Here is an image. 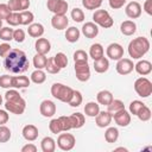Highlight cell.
<instances>
[{
    "label": "cell",
    "mask_w": 152,
    "mask_h": 152,
    "mask_svg": "<svg viewBox=\"0 0 152 152\" xmlns=\"http://www.w3.org/2000/svg\"><path fill=\"white\" fill-rule=\"evenodd\" d=\"M5 69L12 74H23L30 66V61L26 53L19 49H12L4 61Z\"/></svg>",
    "instance_id": "obj_1"
},
{
    "label": "cell",
    "mask_w": 152,
    "mask_h": 152,
    "mask_svg": "<svg viewBox=\"0 0 152 152\" xmlns=\"http://www.w3.org/2000/svg\"><path fill=\"white\" fill-rule=\"evenodd\" d=\"M5 100H6L5 108L7 112L17 114V115H20L25 112L26 102L17 90H14V89L7 90L5 94Z\"/></svg>",
    "instance_id": "obj_2"
},
{
    "label": "cell",
    "mask_w": 152,
    "mask_h": 152,
    "mask_svg": "<svg viewBox=\"0 0 152 152\" xmlns=\"http://www.w3.org/2000/svg\"><path fill=\"white\" fill-rule=\"evenodd\" d=\"M150 50V42L145 37H137L128 44V53L133 59H139Z\"/></svg>",
    "instance_id": "obj_3"
},
{
    "label": "cell",
    "mask_w": 152,
    "mask_h": 152,
    "mask_svg": "<svg viewBox=\"0 0 152 152\" xmlns=\"http://www.w3.org/2000/svg\"><path fill=\"white\" fill-rule=\"evenodd\" d=\"M72 93H74V89L65 86V84H62V83H53L51 86V95L62 101V102H69V100L71 99L72 96Z\"/></svg>",
    "instance_id": "obj_4"
},
{
    "label": "cell",
    "mask_w": 152,
    "mask_h": 152,
    "mask_svg": "<svg viewBox=\"0 0 152 152\" xmlns=\"http://www.w3.org/2000/svg\"><path fill=\"white\" fill-rule=\"evenodd\" d=\"M93 20H94L93 23H95L96 25H99L103 28H109L114 24L113 18L106 10H96L95 13L93 14Z\"/></svg>",
    "instance_id": "obj_5"
},
{
    "label": "cell",
    "mask_w": 152,
    "mask_h": 152,
    "mask_svg": "<svg viewBox=\"0 0 152 152\" xmlns=\"http://www.w3.org/2000/svg\"><path fill=\"white\" fill-rule=\"evenodd\" d=\"M134 90L141 97H148L152 94V82L146 77H139L134 82Z\"/></svg>",
    "instance_id": "obj_6"
},
{
    "label": "cell",
    "mask_w": 152,
    "mask_h": 152,
    "mask_svg": "<svg viewBox=\"0 0 152 152\" xmlns=\"http://www.w3.org/2000/svg\"><path fill=\"white\" fill-rule=\"evenodd\" d=\"M76 142V139L72 134L70 133H61L57 139V146L62 151H70L74 148Z\"/></svg>",
    "instance_id": "obj_7"
},
{
    "label": "cell",
    "mask_w": 152,
    "mask_h": 152,
    "mask_svg": "<svg viewBox=\"0 0 152 152\" xmlns=\"http://www.w3.org/2000/svg\"><path fill=\"white\" fill-rule=\"evenodd\" d=\"M75 75L78 81L87 82L90 78V68H89L88 62L75 63Z\"/></svg>",
    "instance_id": "obj_8"
},
{
    "label": "cell",
    "mask_w": 152,
    "mask_h": 152,
    "mask_svg": "<svg viewBox=\"0 0 152 152\" xmlns=\"http://www.w3.org/2000/svg\"><path fill=\"white\" fill-rule=\"evenodd\" d=\"M46 6H48V10L53 14L64 15L66 14V11H68V2L64 0H48Z\"/></svg>",
    "instance_id": "obj_9"
},
{
    "label": "cell",
    "mask_w": 152,
    "mask_h": 152,
    "mask_svg": "<svg viewBox=\"0 0 152 152\" xmlns=\"http://www.w3.org/2000/svg\"><path fill=\"white\" fill-rule=\"evenodd\" d=\"M106 53H107V57H109L110 59L119 61L120 58L124 57V48L118 43H112L107 46Z\"/></svg>",
    "instance_id": "obj_10"
},
{
    "label": "cell",
    "mask_w": 152,
    "mask_h": 152,
    "mask_svg": "<svg viewBox=\"0 0 152 152\" xmlns=\"http://www.w3.org/2000/svg\"><path fill=\"white\" fill-rule=\"evenodd\" d=\"M115 69H116L118 74H120V75H128L129 72L133 71L134 64L129 58H120L116 63Z\"/></svg>",
    "instance_id": "obj_11"
},
{
    "label": "cell",
    "mask_w": 152,
    "mask_h": 152,
    "mask_svg": "<svg viewBox=\"0 0 152 152\" xmlns=\"http://www.w3.org/2000/svg\"><path fill=\"white\" fill-rule=\"evenodd\" d=\"M39 112L45 118H51L55 113H56V104L53 101L51 100H44L42 101L40 106H39Z\"/></svg>",
    "instance_id": "obj_12"
},
{
    "label": "cell",
    "mask_w": 152,
    "mask_h": 152,
    "mask_svg": "<svg viewBox=\"0 0 152 152\" xmlns=\"http://www.w3.org/2000/svg\"><path fill=\"white\" fill-rule=\"evenodd\" d=\"M112 116L114 118V121L119 126H121V127H126V126H128L131 124V114L125 108L121 109V110H119L118 113L113 114Z\"/></svg>",
    "instance_id": "obj_13"
},
{
    "label": "cell",
    "mask_w": 152,
    "mask_h": 152,
    "mask_svg": "<svg viewBox=\"0 0 152 152\" xmlns=\"http://www.w3.org/2000/svg\"><path fill=\"white\" fill-rule=\"evenodd\" d=\"M112 114L108 112V110H102V112H99V114L95 116V122H96V126L100 127V128H104V127H108L112 122Z\"/></svg>",
    "instance_id": "obj_14"
},
{
    "label": "cell",
    "mask_w": 152,
    "mask_h": 152,
    "mask_svg": "<svg viewBox=\"0 0 152 152\" xmlns=\"http://www.w3.org/2000/svg\"><path fill=\"white\" fill-rule=\"evenodd\" d=\"M126 15L131 19H137L141 15V6L137 1H131L125 8Z\"/></svg>",
    "instance_id": "obj_15"
},
{
    "label": "cell",
    "mask_w": 152,
    "mask_h": 152,
    "mask_svg": "<svg viewBox=\"0 0 152 152\" xmlns=\"http://www.w3.org/2000/svg\"><path fill=\"white\" fill-rule=\"evenodd\" d=\"M7 6L11 12H21L26 11L30 7V0H8Z\"/></svg>",
    "instance_id": "obj_16"
},
{
    "label": "cell",
    "mask_w": 152,
    "mask_h": 152,
    "mask_svg": "<svg viewBox=\"0 0 152 152\" xmlns=\"http://www.w3.org/2000/svg\"><path fill=\"white\" fill-rule=\"evenodd\" d=\"M82 33L84 34V37H87L89 39H93V38H95L99 34V27H97V25L95 23L88 21V23L83 24V26H82Z\"/></svg>",
    "instance_id": "obj_17"
},
{
    "label": "cell",
    "mask_w": 152,
    "mask_h": 152,
    "mask_svg": "<svg viewBox=\"0 0 152 152\" xmlns=\"http://www.w3.org/2000/svg\"><path fill=\"white\" fill-rule=\"evenodd\" d=\"M68 24H69V20L65 14L64 15L53 14V17L51 18V25L56 30H64V28H66Z\"/></svg>",
    "instance_id": "obj_18"
},
{
    "label": "cell",
    "mask_w": 152,
    "mask_h": 152,
    "mask_svg": "<svg viewBox=\"0 0 152 152\" xmlns=\"http://www.w3.org/2000/svg\"><path fill=\"white\" fill-rule=\"evenodd\" d=\"M34 49H36L37 53L46 55L51 50V44L46 38H40L39 37L34 43Z\"/></svg>",
    "instance_id": "obj_19"
},
{
    "label": "cell",
    "mask_w": 152,
    "mask_h": 152,
    "mask_svg": "<svg viewBox=\"0 0 152 152\" xmlns=\"http://www.w3.org/2000/svg\"><path fill=\"white\" fill-rule=\"evenodd\" d=\"M21 133H23V137L27 141H34L38 138V128L34 125H26V126H24Z\"/></svg>",
    "instance_id": "obj_20"
},
{
    "label": "cell",
    "mask_w": 152,
    "mask_h": 152,
    "mask_svg": "<svg viewBox=\"0 0 152 152\" xmlns=\"http://www.w3.org/2000/svg\"><path fill=\"white\" fill-rule=\"evenodd\" d=\"M134 69H135V71L139 75L146 76V75L151 74V71H152V64H151V62H148L146 59H142V61H139L134 65Z\"/></svg>",
    "instance_id": "obj_21"
},
{
    "label": "cell",
    "mask_w": 152,
    "mask_h": 152,
    "mask_svg": "<svg viewBox=\"0 0 152 152\" xmlns=\"http://www.w3.org/2000/svg\"><path fill=\"white\" fill-rule=\"evenodd\" d=\"M120 31L122 34L125 36H132L137 31V25L134 21L132 20H125L121 25H120Z\"/></svg>",
    "instance_id": "obj_22"
},
{
    "label": "cell",
    "mask_w": 152,
    "mask_h": 152,
    "mask_svg": "<svg viewBox=\"0 0 152 152\" xmlns=\"http://www.w3.org/2000/svg\"><path fill=\"white\" fill-rule=\"evenodd\" d=\"M27 33H28V36H31L33 38H39L44 34V26L39 23L30 24L28 28H27Z\"/></svg>",
    "instance_id": "obj_23"
},
{
    "label": "cell",
    "mask_w": 152,
    "mask_h": 152,
    "mask_svg": "<svg viewBox=\"0 0 152 152\" xmlns=\"http://www.w3.org/2000/svg\"><path fill=\"white\" fill-rule=\"evenodd\" d=\"M94 69L99 74H103L109 69V62L106 57H101L94 61Z\"/></svg>",
    "instance_id": "obj_24"
},
{
    "label": "cell",
    "mask_w": 152,
    "mask_h": 152,
    "mask_svg": "<svg viewBox=\"0 0 152 152\" xmlns=\"http://www.w3.org/2000/svg\"><path fill=\"white\" fill-rule=\"evenodd\" d=\"M113 99H114V97H113V94H112L109 90H101V91H99L97 95H96L97 102H99L100 104H103V106H108V104L112 102Z\"/></svg>",
    "instance_id": "obj_25"
},
{
    "label": "cell",
    "mask_w": 152,
    "mask_h": 152,
    "mask_svg": "<svg viewBox=\"0 0 152 152\" xmlns=\"http://www.w3.org/2000/svg\"><path fill=\"white\" fill-rule=\"evenodd\" d=\"M30 82H31V80H28V77H26V76H13V78H12L13 88H18V89L27 88L30 86Z\"/></svg>",
    "instance_id": "obj_26"
},
{
    "label": "cell",
    "mask_w": 152,
    "mask_h": 152,
    "mask_svg": "<svg viewBox=\"0 0 152 152\" xmlns=\"http://www.w3.org/2000/svg\"><path fill=\"white\" fill-rule=\"evenodd\" d=\"M70 119V122H71V128H81L83 125H84V115L81 114V113H74L69 116Z\"/></svg>",
    "instance_id": "obj_27"
},
{
    "label": "cell",
    "mask_w": 152,
    "mask_h": 152,
    "mask_svg": "<svg viewBox=\"0 0 152 152\" xmlns=\"http://www.w3.org/2000/svg\"><path fill=\"white\" fill-rule=\"evenodd\" d=\"M40 147L43 152H53L56 150V141L51 137H45L40 141Z\"/></svg>",
    "instance_id": "obj_28"
},
{
    "label": "cell",
    "mask_w": 152,
    "mask_h": 152,
    "mask_svg": "<svg viewBox=\"0 0 152 152\" xmlns=\"http://www.w3.org/2000/svg\"><path fill=\"white\" fill-rule=\"evenodd\" d=\"M103 46L100 44V43H95L90 46L89 49V56L95 61V59H99L101 57H103Z\"/></svg>",
    "instance_id": "obj_29"
},
{
    "label": "cell",
    "mask_w": 152,
    "mask_h": 152,
    "mask_svg": "<svg viewBox=\"0 0 152 152\" xmlns=\"http://www.w3.org/2000/svg\"><path fill=\"white\" fill-rule=\"evenodd\" d=\"M80 34H81L80 30L76 28L75 26H71V27L66 28L65 38H66V40H68L69 43H76V42L78 40V38H80Z\"/></svg>",
    "instance_id": "obj_30"
},
{
    "label": "cell",
    "mask_w": 152,
    "mask_h": 152,
    "mask_svg": "<svg viewBox=\"0 0 152 152\" xmlns=\"http://www.w3.org/2000/svg\"><path fill=\"white\" fill-rule=\"evenodd\" d=\"M99 112H100V106L96 102H88L84 106V113L87 116L95 118L99 114Z\"/></svg>",
    "instance_id": "obj_31"
},
{
    "label": "cell",
    "mask_w": 152,
    "mask_h": 152,
    "mask_svg": "<svg viewBox=\"0 0 152 152\" xmlns=\"http://www.w3.org/2000/svg\"><path fill=\"white\" fill-rule=\"evenodd\" d=\"M118 138H119V131H118V128H115V127H108L106 129V132H104V139H106L107 142H109V144L115 142L118 140Z\"/></svg>",
    "instance_id": "obj_32"
},
{
    "label": "cell",
    "mask_w": 152,
    "mask_h": 152,
    "mask_svg": "<svg viewBox=\"0 0 152 152\" xmlns=\"http://www.w3.org/2000/svg\"><path fill=\"white\" fill-rule=\"evenodd\" d=\"M34 19V15L30 11H21L19 13V24L20 25H30L32 24Z\"/></svg>",
    "instance_id": "obj_33"
},
{
    "label": "cell",
    "mask_w": 152,
    "mask_h": 152,
    "mask_svg": "<svg viewBox=\"0 0 152 152\" xmlns=\"http://www.w3.org/2000/svg\"><path fill=\"white\" fill-rule=\"evenodd\" d=\"M46 80V75L42 69H37L31 74V81L36 84H42Z\"/></svg>",
    "instance_id": "obj_34"
},
{
    "label": "cell",
    "mask_w": 152,
    "mask_h": 152,
    "mask_svg": "<svg viewBox=\"0 0 152 152\" xmlns=\"http://www.w3.org/2000/svg\"><path fill=\"white\" fill-rule=\"evenodd\" d=\"M107 108H108V112L113 115V114H115V113H118L119 110H121V109H124L125 108V104H124V102L121 101V100H112V102L107 106Z\"/></svg>",
    "instance_id": "obj_35"
},
{
    "label": "cell",
    "mask_w": 152,
    "mask_h": 152,
    "mask_svg": "<svg viewBox=\"0 0 152 152\" xmlns=\"http://www.w3.org/2000/svg\"><path fill=\"white\" fill-rule=\"evenodd\" d=\"M46 61H48V58L45 57V55L36 53L33 57V65L36 69H44L46 65Z\"/></svg>",
    "instance_id": "obj_36"
},
{
    "label": "cell",
    "mask_w": 152,
    "mask_h": 152,
    "mask_svg": "<svg viewBox=\"0 0 152 152\" xmlns=\"http://www.w3.org/2000/svg\"><path fill=\"white\" fill-rule=\"evenodd\" d=\"M45 69H46V71H48L49 74H58V72H59V70H61V68L56 64V62H55L53 57L48 58V61H46V65H45Z\"/></svg>",
    "instance_id": "obj_37"
},
{
    "label": "cell",
    "mask_w": 152,
    "mask_h": 152,
    "mask_svg": "<svg viewBox=\"0 0 152 152\" xmlns=\"http://www.w3.org/2000/svg\"><path fill=\"white\" fill-rule=\"evenodd\" d=\"M82 101H83V97H82L81 91H78V90H74L72 96H71V99L69 100L68 103H69L71 107H78V106L82 103Z\"/></svg>",
    "instance_id": "obj_38"
},
{
    "label": "cell",
    "mask_w": 152,
    "mask_h": 152,
    "mask_svg": "<svg viewBox=\"0 0 152 152\" xmlns=\"http://www.w3.org/2000/svg\"><path fill=\"white\" fill-rule=\"evenodd\" d=\"M53 59H55L56 64H57L61 69H63V68H65V66L68 65V57H66L63 52H57V53L53 56Z\"/></svg>",
    "instance_id": "obj_39"
},
{
    "label": "cell",
    "mask_w": 152,
    "mask_h": 152,
    "mask_svg": "<svg viewBox=\"0 0 152 152\" xmlns=\"http://www.w3.org/2000/svg\"><path fill=\"white\" fill-rule=\"evenodd\" d=\"M82 5L86 7V10L93 11L97 10L102 5V0H82Z\"/></svg>",
    "instance_id": "obj_40"
},
{
    "label": "cell",
    "mask_w": 152,
    "mask_h": 152,
    "mask_svg": "<svg viewBox=\"0 0 152 152\" xmlns=\"http://www.w3.org/2000/svg\"><path fill=\"white\" fill-rule=\"evenodd\" d=\"M145 106V103L142 101H139V100H134L129 103V113L133 114V115H137L139 113V110Z\"/></svg>",
    "instance_id": "obj_41"
},
{
    "label": "cell",
    "mask_w": 152,
    "mask_h": 152,
    "mask_svg": "<svg viewBox=\"0 0 152 152\" xmlns=\"http://www.w3.org/2000/svg\"><path fill=\"white\" fill-rule=\"evenodd\" d=\"M0 39L8 42L13 39V28L10 27H1L0 28Z\"/></svg>",
    "instance_id": "obj_42"
},
{
    "label": "cell",
    "mask_w": 152,
    "mask_h": 152,
    "mask_svg": "<svg viewBox=\"0 0 152 152\" xmlns=\"http://www.w3.org/2000/svg\"><path fill=\"white\" fill-rule=\"evenodd\" d=\"M151 109L147 107V106H144L140 110H139V113L137 114V116L139 118V120H141V121H148L150 119H151Z\"/></svg>",
    "instance_id": "obj_43"
},
{
    "label": "cell",
    "mask_w": 152,
    "mask_h": 152,
    "mask_svg": "<svg viewBox=\"0 0 152 152\" xmlns=\"http://www.w3.org/2000/svg\"><path fill=\"white\" fill-rule=\"evenodd\" d=\"M11 139V131L8 127L0 125V142H7Z\"/></svg>",
    "instance_id": "obj_44"
},
{
    "label": "cell",
    "mask_w": 152,
    "mask_h": 152,
    "mask_svg": "<svg viewBox=\"0 0 152 152\" xmlns=\"http://www.w3.org/2000/svg\"><path fill=\"white\" fill-rule=\"evenodd\" d=\"M71 18H72V20L76 21V23H82V21L84 20V13H83V11H82L81 8L75 7V8L71 11Z\"/></svg>",
    "instance_id": "obj_45"
},
{
    "label": "cell",
    "mask_w": 152,
    "mask_h": 152,
    "mask_svg": "<svg viewBox=\"0 0 152 152\" xmlns=\"http://www.w3.org/2000/svg\"><path fill=\"white\" fill-rule=\"evenodd\" d=\"M88 53L83 50H77L74 52V62L78 63V62H88Z\"/></svg>",
    "instance_id": "obj_46"
},
{
    "label": "cell",
    "mask_w": 152,
    "mask_h": 152,
    "mask_svg": "<svg viewBox=\"0 0 152 152\" xmlns=\"http://www.w3.org/2000/svg\"><path fill=\"white\" fill-rule=\"evenodd\" d=\"M58 121H59L62 132H66V131L71 129V122H70L69 116H59L58 118Z\"/></svg>",
    "instance_id": "obj_47"
},
{
    "label": "cell",
    "mask_w": 152,
    "mask_h": 152,
    "mask_svg": "<svg viewBox=\"0 0 152 152\" xmlns=\"http://www.w3.org/2000/svg\"><path fill=\"white\" fill-rule=\"evenodd\" d=\"M12 78L13 76H10V75H2L0 76V87L1 88H12Z\"/></svg>",
    "instance_id": "obj_48"
},
{
    "label": "cell",
    "mask_w": 152,
    "mask_h": 152,
    "mask_svg": "<svg viewBox=\"0 0 152 152\" xmlns=\"http://www.w3.org/2000/svg\"><path fill=\"white\" fill-rule=\"evenodd\" d=\"M6 21L11 26H17L19 25V13L18 12H11L10 15L6 18Z\"/></svg>",
    "instance_id": "obj_49"
},
{
    "label": "cell",
    "mask_w": 152,
    "mask_h": 152,
    "mask_svg": "<svg viewBox=\"0 0 152 152\" xmlns=\"http://www.w3.org/2000/svg\"><path fill=\"white\" fill-rule=\"evenodd\" d=\"M49 128H50V131H51L53 134H57V133H61V132H62V128H61L58 118H57V119H52V120L50 121Z\"/></svg>",
    "instance_id": "obj_50"
},
{
    "label": "cell",
    "mask_w": 152,
    "mask_h": 152,
    "mask_svg": "<svg viewBox=\"0 0 152 152\" xmlns=\"http://www.w3.org/2000/svg\"><path fill=\"white\" fill-rule=\"evenodd\" d=\"M13 39L17 43H23L25 40V32L21 28H17L13 31Z\"/></svg>",
    "instance_id": "obj_51"
},
{
    "label": "cell",
    "mask_w": 152,
    "mask_h": 152,
    "mask_svg": "<svg viewBox=\"0 0 152 152\" xmlns=\"http://www.w3.org/2000/svg\"><path fill=\"white\" fill-rule=\"evenodd\" d=\"M11 13L10 7L7 6V4H0V19H6Z\"/></svg>",
    "instance_id": "obj_52"
},
{
    "label": "cell",
    "mask_w": 152,
    "mask_h": 152,
    "mask_svg": "<svg viewBox=\"0 0 152 152\" xmlns=\"http://www.w3.org/2000/svg\"><path fill=\"white\" fill-rule=\"evenodd\" d=\"M12 49H11V45L8 44V43H2V44H0V57H6L7 55H8V52L11 51Z\"/></svg>",
    "instance_id": "obj_53"
},
{
    "label": "cell",
    "mask_w": 152,
    "mask_h": 152,
    "mask_svg": "<svg viewBox=\"0 0 152 152\" xmlns=\"http://www.w3.org/2000/svg\"><path fill=\"white\" fill-rule=\"evenodd\" d=\"M126 0H109V6L113 10H119L125 5Z\"/></svg>",
    "instance_id": "obj_54"
},
{
    "label": "cell",
    "mask_w": 152,
    "mask_h": 152,
    "mask_svg": "<svg viewBox=\"0 0 152 152\" xmlns=\"http://www.w3.org/2000/svg\"><path fill=\"white\" fill-rule=\"evenodd\" d=\"M8 119H10V116H8L7 110L0 109V125H5L8 121Z\"/></svg>",
    "instance_id": "obj_55"
},
{
    "label": "cell",
    "mask_w": 152,
    "mask_h": 152,
    "mask_svg": "<svg viewBox=\"0 0 152 152\" xmlns=\"http://www.w3.org/2000/svg\"><path fill=\"white\" fill-rule=\"evenodd\" d=\"M144 11L148 14L152 15V0H146L144 4Z\"/></svg>",
    "instance_id": "obj_56"
},
{
    "label": "cell",
    "mask_w": 152,
    "mask_h": 152,
    "mask_svg": "<svg viewBox=\"0 0 152 152\" xmlns=\"http://www.w3.org/2000/svg\"><path fill=\"white\" fill-rule=\"evenodd\" d=\"M36 151H37V147L33 144H27L21 147V152H36Z\"/></svg>",
    "instance_id": "obj_57"
},
{
    "label": "cell",
    "mask_w": 152,
    "mask_h": 152,
    "mask_svg": "<svg viewBox=\"0 0 152 152\" xmlns=\"http://www.w3.org/2000/svg\"><path fill=\"white\" fill-rule=\"evenodd\" d=\"M115 151H127V148H125V147H118V148H115Z\"/></svg>",
    "instance_id": "obj_58"
},
{
    "label": "cell",
    "mask_w": 152,
    "mask_h": 152,
    "mask_svg": "<svg viewBox=\"0 0 152 152\" xmlns=\"http://www.w3.org/2000/svg\"><path fill=\"white\" fill-rule=\"evenodd\" d=\"M2 104V96H1V94H0V106Z\"/></svg>",
    "instance_id": "obj_59"
},
{
    "label": "cell",
    "mask_w": 152,
    "mask_h": 152,
    "mask_svg": "<svg viewBox=\"0 0 152 152\" xmlns=\"http://www.w3.org/2000/svg\"><path fill=\"white\" fill-rule=\"evenodd\" d=\"M1 27H2V20L0 19V28H1Z\"/></svg>",
    "instance_id": "obj_60"
}]
</instances>
